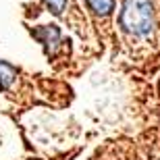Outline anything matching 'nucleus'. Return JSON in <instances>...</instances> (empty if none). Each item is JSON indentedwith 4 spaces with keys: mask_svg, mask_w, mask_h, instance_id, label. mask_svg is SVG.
<instances>
[{
    "mask_svg": "<svg viewBox=\"0 0 160 160\" xmlns=\"http://www.w3.org/2000/svg\"><path fill=\"white\" fill-rule=\"evenodd\" d=\"M15 77H17L15 69H12L11 65H6V62H0V85H2V88H8V85L15 81Z\"/></svg>",
    "mask_w": 160,
    "mask_h": 160,
    "instance_id": "4",
    "label": "nucleus"
},
{
    "mask_svg": "<svg viewBox=\"0 0 160 160\" xmlns=\"http://www.w3.org/2000/svg\"><path fill=\"white\" fill-rule=\"evenodd\" d=\"M33 38H38V40L46 46L48 52H52L54 46H56V44H58V40H60V31H58V27H56V25H46V27H42V29H36V31H33Z\"/></svg>",
    "mask_w": 160,
    "mask_h": 160,
    "instance_id": "2",
    "label": "nucleus"
},
{
    "mask_svg": "<svg viewBox=\"0 0 160 160\" xmlns=\"http://www.w3.org/2000/svg\"><path fill=\"white\" fill-rule=\"evenodd\" d=\"M85 2L100 17H106V15H110L114 11V0H85Z\"/></svg>",
    "mask_w": 160,
    "mask_h": 160,
    "instance_id": "3",
    "label": "nucleus"
},
{
    "mask_svg": "<svg viewBox=\"0 0 160 160\" xmlns=\"http://www.w3.org/2000/svg\"><path fill=\"white\" fill-rule=\"evenodd\" d=\"M121 27L133 36H150L154 27V11L150 0H125L121 11Z\"/></svg>",
    "mask_w": 160,
    "mask_h": 160,
    "instance_id": "1",
    "label": "nucleus"
},
{
    "mask_svg": "<svg viewBox=\"0 0 160 160\" xmlns=\"http://www.w3.org/2000/svg\"><path fill=\"white\" fill-rule=\"evenodd\" d=\"M46 6L54 12V15H60V12L65 11V6H67V0H46Z\"/></svg>",
    "mask_w": 160,
    "mask_h": 160,
    "instance_id": "5",
    "label": "nucleus"
}]
</instances>
